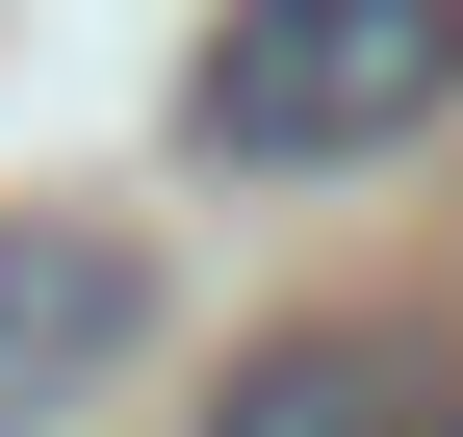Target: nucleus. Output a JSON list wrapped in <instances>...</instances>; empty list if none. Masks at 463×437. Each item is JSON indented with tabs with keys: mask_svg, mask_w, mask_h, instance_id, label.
<instances>
[{
	"mask_svg": "<svg viewBox=\"0 0 463 437\" xmlns=\"http://www.w3.org/2000/svg\"><path fill=\"white\" fill-rule=\"evenodd\" d=\"M438 103H463V0H232L181 51V154H232V181H335Z\"/></svg>",
	"mask_w": 463,
	"mask_h": 437,
	"instance_id": "nucleus-1",
	"label": "nucleus"
},
{
	"mask_svg": "<svg viewBox=\"0 0 463 437\" xmlns=\"http://www.w3.org/2000/svg\"><path fill=\"white\" fill-rule=\"evenodd\" d=\"M129 360H155V232L129 206H0V437L103 412Z\"/></svg>",
	"mask_w": 463,
	"mask_h": 437,
	"instance_id": "nucleus-2",
	"label": "nucleus"
},
{
	"mask_svg": "<svg viewBox=\"0 0 463 437\" xmlns=\"http://www.w3.org/2000/svg\"><path fill=\"white\" fill-rule=\"evenodd\" d=\"M206 437H463V335L438 309H283V335H232Z\"/></svg>",
	"mask_w": 463,
	"mask_h": 437,
	"instance_id": "nucleus-3",
	"label": "nucleus"
}]
</instances>
